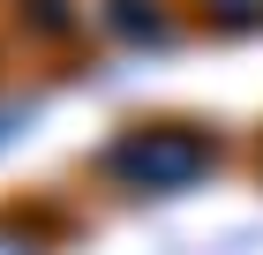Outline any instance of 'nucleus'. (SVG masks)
<instances>
[{"label": "nucleus", "mask_w": 263, "mask_h": 255, "mask_svg": "<svg viewBox=\"0 0 263 255\" xmlns=\"http://www.w3.org/2000/svg\"><path fill=\"white\" fill-rule=\"evenodd\" d=\"M113 180H128V188H181V180H196L203 165H211V135H196V128H128L113 150L98 158Z\"/></svg>", "instance_id": "obj_1"}, {"label": "nucleus", "mask_w": 263, "mask_h": 255, "mask_svg": "<svg viewBox=\"0 0 263 255\" xmlns=\"http://www.w3.org/2000/svg\"><path fill=\"white\" fill-rule=\"evenodd\" d=\"M105 23H113V30H128V38H165V23L151 15V0H113V8H105Z\"/></svg>", "instance_id": "obj_2"}, {"label": "nucleus", "mask_w": 263, "mask_h": 255, "mask_svg": "<svg viewBox=\"0 0 263 255\" xmlns=\"http://www.w3.org/2000/svg\"><path fill=\"white\" fill-rule=\"evenodd\" d=\"M203 15L226 23V30H256V23H263V0H211Z\"/></svg>", "instance_id": "obj_3"}, {"label": "nucleus", "mask_w": 263, "mask_h": 255, "mask_svg": "<svg viewBox=\"0 0 263 255\" xmlns=\"http://www.w3.org/2000/svg\"><path fill=\"white\" fill-rule=\"evenodd\" d=\"M23 15H30V23H45L53 38H68V30H76V15H68L61 0H23Z\"/></svg>", "instance_id": "obj_4"}, {"label": "nucleus", "mask_w": 263, "mask_h": 255, "mask_svg": "<svg viewBox=\"0 0 263 255\" xmlns=\"http://www.w3.org/2000/svg\"><path fill=\"white\" fill-rule=\"evenodd\" d=\"M0 255H30V248H23V240H0Z\"/></svg>", "instance_id": "obj_5"}]
</instances>
